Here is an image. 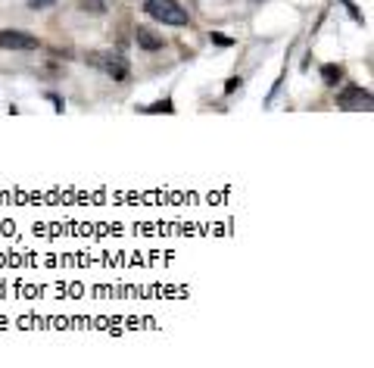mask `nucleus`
I'll list each match as a JSON object with an SVG mask.
<instances>
[{"mask_svg":"<svg viewBox=\"0 0 374 368\" xmlns=\"http://www.w3.org/2000/svg\"><path fill=\"white\" fill-rule=\"evenodd\" d=\"M88 66L100 69L106 78L113 82H128L131 78V66L122 54H113V50H91L88 54Z\"/></svg>","mask_w":374,"mask_h":368,"instance_id":"obj_1","label":"nucleus"},{"mask_svg":"<svg viewBox=\"0 0 374 368\" xmlns=\"http://www.w3.org/2000/svg\"><path fill=\"white\" fill-rule=\"evenodd\" d=\"M143 10H147L150 19L163 22V25H187L191 22V16H187V10L178 3V0H143Z\"/></svg>","mask_w":374,"mask_h":368,"instance_id":"obj_2","label":"nucleus"},{"mask_svg":"<svg viewBox=\"0 0 374 368\" xmlns=\"http://www.w3.org/2000/svg\"><path fill=\"white\" fill-rule=\"evenodd\" d=\"M337 106L347 109V113H371L374 97H371V91L362 88V84H347V88L337 91Z\"/></svg>","mask_w":374,"mask_h":368,"instance_id":"obj_3","label":"nucleus"},{"mask_svg":"<svg viewBox=\"0 0 374 368\" xmlns=\"http://www.w3.org/2000/svg\"><path fill=\"white\" fill-rule=\"evenodd\" d=\"M0 50H38V38L28 32L3 28V32H0Z\"/></svg>","mask_w":374,"mask_h":368,"instance_id":"obj_4","label":"nucleus"},{"mask_svg":"<svg viewBox=\"0 0 374 368\" xmlns=\"http://www.w3.org/2000/svg\"><path fill=\"white\" fill-rule=\"evenodd\" d=\"M135 41H137V47L141 50H163L165 47V38L163 34H156L153 28H147V25H137V32H135Z\"/></svg>","mask_w":374,"mask_h":368,"instance_id":"obj_5","label":"nucleus"},{"mask_svg":"<svg viewBox=\"0 0 374 368\" xmlns=\"http://www.w3.org/2000/svg\"><path fill=\"white\" fill-rule=\"evenodd\" d=\"M340 78H343V69L337 66V62H325V66H321V82H325L327 88H337Z\"/></svg>","mask_w":374,"mask_h":368,"instance_id":"obj_6","label":"nucleus"},{"mask_svg":"<svg viewBox=\"0 0 374 368\" xmlns=\"http://www.w3.org/2000/svg\"><path fill=\"white\" fill-rule=\"evenodd\" d=\"M141 113H150V116H156V113H165V116H172V113H175V100H172V97H163V100L150 103V106H141Z\"/></svg>","mask_w":374,"mask_h":368,"instance_id":"obj_7","label":"nucleus"},{"mask_svg":"<svg viewBox=\"0 0 374 368\" xmlns=\"http://www.w3.org/2000/svg\"><path fill=\"white\" fill-rule=\"evenodd\" d=\"M78 10L82 13H91V16H103L109 10L106 0H78Z\"/></svg>","mask_w":374,"mask_h":368,"instance_id":"obj_8","label":"nucleus"},{"mask_svg":"<svg viewBox=\"0 0 374 368\" xmlns=\"http://www.w3.org/2000/svg\"><path fill=\"white\" fill-rule=\"evenodd\" d=\"M212 44H218V47H231L234 38H228V34H222V32H212Z\"/></svg>","mask_w":374,"mask_h":368,"instance_id":"obj_9","label":"nucleus"},{"mask_svg":"<svg viewBox=\"0 0 374 368\" xmlns=\"http://www.w3.org/2000/svg\"><path fill=\"white\" fill-rule=\"evenodd\" d=\"M240 84H244V82H240L237 76L228 78V82H224V94H234V91H240Z\"/></svg>","mask_w":374,"mask_h":368,"instance_id":"obj_10","label":"nucleus"},{"mask_svg":"<svg viewBox=\"0 0 374 368\" xmlns=\"http://www.w3.org/2000/svg\"><path fill=\"white\" fill-rule=\"evenodd\" d=\"M54 3H56V0H28V7H32V10H50Z\"/></svg>","mask_w":374,"mask_h":368,"instance_id":"obj_11","label":"nucleus"}]
</instances>
